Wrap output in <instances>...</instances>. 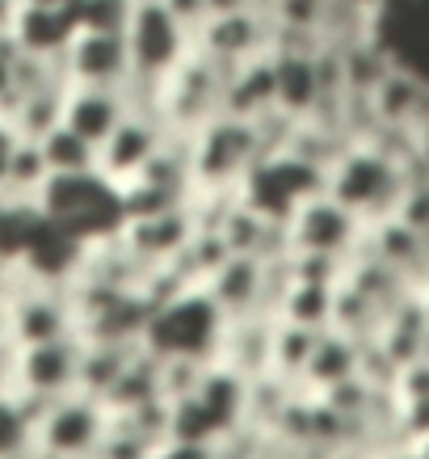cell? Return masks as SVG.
Instances as JSON below:
<instances>
[{"label": "cell", "mask_w": 429, "mask_h": 459, "mask_svg": "<svg viewBox=\"0 0 429 459\" xmlns=\"http://www.w3.org/2000/svg\"><path fill=\"white\" fill-rule=\"evenodd\" d=\"M17 140H21V131L9 123V114H0V181L9 178V165H13Z\"/></svg>", "instance_id": "6da1fadb"}, {"label": "cell", "mask_w": 429, "mask_h": 459, "mask_svg": "<svg viewBox=\"0 0 429 459\" xmlns=\"http://www.w3.org/2000/svg\"><path fill=\"white\" fill-rule=\"evenodd\" d=\"M26 4H68V0H26Z\"/></svg>", "instance_id": "7a4b0ae2"}]
</instances>
